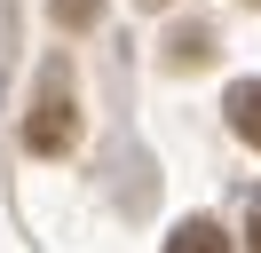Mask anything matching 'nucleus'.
Wrapping results in <instances>:
<instances>
[{"mask_svg":"<svg viewBox=\"0 0 261 253\" xmlns=\"http://www.w3.org/2000/svg\"><path fill=\"white\" fill-rule=\"evenodd\" d=\"M24 142H32L40 158H56V150L80 142V103H71V79L64 71L40 79V103H32V119H24Z\"/></svg>","mask_w":261,"mask_h":253,"instance_id":"f257e3e1","label":"nucleus"},{"mask_svg":"<svg viewBox=\"0 0 261 253\" xmlns=\"http://www.w3.org/2000/svg\"><path fill=\"white\" fill-rule=\"evenodd\" d=\"M229 127L261 150V79H238V87H229Z\"/></svg>","mask_w":261,"mask_h":253,"instance_id":"f03ea898","label":"nucleus"},{"mask_svg":"<svg viewBox=\"0 0 261 253\" xmlns=\"http://www.w3.org/2000/svg\"><path fill=\"white\" fill-rule=\"evenodd\" d=\"M166 253H229V237L214 230V221H182V230L166 237Z\"/></svg>","mask_w":261,"mask_h":253,"instance_id":"7ed1b4c3","label":"nucleus"},{"mask_svg":"<svg viewBox=\"0 0 261 253\" xmlns=\"http://www.w3.org/2000/svg\"><path fill=\"white\" fill-rule=\"evenodd\" d=\"M206 56H214V40H206V32H198V24L166 40V63H174V71H198V63H206Z\"/></svg>","mask_w":261,"mask_h":253,"instance_id":"20e7f679","label":"nucleus"},{"mask_svg":"<svg viewBox=\"0 0 261 253\" xmlns=\"http://www.w3.org/2000/svg\"><path fill=\"white\" fill-rule=\"evenodd\" d=\"M103 16V0H56V24H71V32H87Z\"/></svg>","mask_w":261,"mask_h":253,"instance_id":"39448f33","label":"nucleus"},{"mask_svg":"<svg viewBox=\"0 0 261 253\" xmlns=\"http://www.w3.org/2000/svg\"><path fill=\"white\" fill-rule=\"evenodd\" d=\"M253 253H261V206H253Z\"/></svg>","mask_w":261,"mask_h":253,"instance_id":"423d86ee","label":"nucleus"},{"mask_svg":"<svg viewBox=\"0 0 261 253\" xmlns=\"http://www.w3.org/2000/svg\"><path fill=\"white\" fill-rule=\"evenodd\" d=\"M143 8H166V0H143Z\"/></svg>","mask_w":261,"mask_h":253,"instance_id":"0eeeda50","label":"nucleus"},{"mask_svg":"<svg viewBox=\"0 0 261 253\" xmlns=\"http://www.w3.org/2000/svg\"><path fill=\"white\" fill-rule=\"evenodd\" d=\"M253 8H261V0H253Z\"/></svg>","mask_w":261,"mask_h":253,"instance_id":"6e6552de","label":"nucleus"}]
</instances>
